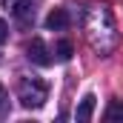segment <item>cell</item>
Instances as JSON below:
<instances>
[{
  "label": "cell",
  "instance_id": "10",
  "mask_svg": "<svg viewBox=\"0 0 123 123\" xmlns=\"http://www.w3.org/2000/svg\"><path fill=\"white\" fill-rule=\"evenodd\" d=\"M3 106H6V89L0 86V109H3Z\"/></svg>",
  "mask_w": 123,
  "mask_h": 123
},
{
  "label": "cell",
  "instance_id": "5",
  "mask_svg": "<svg viewBox=\"0 0 123 123\" xmlns=\"http://www.w3.org/2000/svg\"><path fill=\"white\" fill-rule=\"evenodd\" d=\"M31 3L34 0H3V9L12 12V14H17V17H26L29 9H31Z\"/></svg>",
  "mask_w": 123,
  "mask_h": 123
},
{
  "label": "cell",
  "instance_id": "9",
  "mask_svg": "<svg viewBox=\"0 0 123 123\" xmlns=\"http://www.w3.org/2000/svg\"><path fill=\"white\" fill-rule=\"evenodd\" d=\"M6 37H9V26H6V20L0 17V46L6 43Z\"/></svg>",
  "mask_w": 123,
  "mask_h": 123
},
{
  "label": "cell",
  "instance_id": "4",
  "mask_svg": "<svg viewBox=\"0 0 123 123\" xmlns=\"http://www.w3.org/2000/svg\"><path fill=\"white\" fill-rule=\"evenodd\" d=\"M46 29H52V31L69 29V12H66V9H52L49 17H46Z\"/></svg>",
  "mask_w": 123,
  "mask_h": 123
},
{
  "label": "cell",
  "instance_id": "1",
  "mask_svg": "<svg viewBox=\"0 0 123 123\" xmlns=\"http://www.w3.org/2000/svg\"><path fill=\"white\" fill-rule=\"evenodd\" d=\"M80 23H83V31H86L89 46H92L100 57L117 49V40L120 37H117L115 17H112V12H109L106 3H97V0L89 3L83 9V14H80Z\"/></svg>",
  "mask_w": 123,
  "mask_h": 123
},
{
  "label": "cell",
  "instance_id": "3",
  "mask_svg": "<svg viewBox=\"0 0 123 123\" xmlns=\"http://www.w3.org/2000/svg\"><path fill=\"white\" fill-rule=\"evenodd\" d=\"M26 57H29L31 63H37V66H49V63H52L49 49H46V43H43L40 37H34V40L26 43Z\"/></svg>",
  "mask_w": 123,
  "mask_h": 123
},
{
  "label": "cell",
  "instance_id": "2",
  "mask_svg": "<svg viewBox=\"0 0 123 123\" xmlns=\"http://www.w3.org/2000/svg\"><path fill=\"white\" fill-rule=\"evenodd\" d=\"M46 97H49V86L40 77H20V83H17V100H20V106L40 109L46 103Z\"/></svg>",
  "mask_w": 123,
  "mask_h": 123
},
{
  "label": "cell",
  "instance_id": "7",
  "mask_svg": "<svg viewBox=\"0 0 123 123\" xmlns=\"http://www.w3.org/2000/svg\"><path fill=\"white\" fill-rule=\"evenodd\" d=\"M103 120H123V103L120 100H112V103H109V109H106V112H103Z\"/></svg>",
  "mask_w": 123,
  "mask_h": 123
},
{
  "label": "cell",
  "instance_id": "8",
  "mask_svg": "<svg viewBox=\"0 0 123 123\" xmlns=\"http://www.w3.org/2000/svg\"><path fill=\"white\" fill-rule=\"evenodd\" d=\"M55 52H57V57H60V60H69V57H72V52H74V49H72V43H69V40H60V43H57V49H55Z\"/></svg>",
  "mask_w": 123,
  "mask_h": 123
},
{
  "label": "cell",
  "instance_id": "6",
  "mask_svg": "<svg viewBox=\"0 0 123 123\" xmlns=\"http://www.w3.org/2000/svg\"><path fill=\"white\" fill-rule=\"evenodd\" d=\"M92 112H94V94H86L83 100H80V106H77V112H74V117L80 123L92 120Z\"/></svg>",
  "mask_w": 123,
  "mask_h": 123
}]
</instances>
